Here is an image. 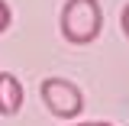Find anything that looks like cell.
I'll return each instance as SVG.
<instances>
[{
  "instance_id": "cell-1",
  "label": "cell",
  "mask_w": 129,
  "mask_h": 126,
  "mask_svg": "<svg viewBox=\"0 0 129 126\" xmlns=\"http://www.w3.org/2000/svg\"><path fill=\"white\" fill-rule=\"evenodd\" d=\"M103 29V10L100 0H64L61 10V36L71 45L94 42Z\"/></svg>"
},
{
  "instance_id": "cell-2",
  "label": "cell",
  "mask_w": 129,
  "mask_h": 126,
  "mask_svg": "<svg viewBox=\"0 0 129 126\" xmlns=\"http://www.w3.org/2000/svg\"><path fill=\"white\" fill-rule=\"evenodd\" d=\"M39 94L45 100V107L55 113V116H61V120H74V116L84 110V94H81V87L74 81L45 78L42 87H39Z\"/></svg>"
},
{
  "instance_id": "cell-3",
  "label": "cell",
  "mask_w": 129,
  "mask_h": 126,
  "mask_svg": "<svg viewBox=\"0 0 129 126\" xmlns=\"http://www.w3.org/2000/svg\"><path fill=\"white\" fill-rule=\"evenodd\" d=\"M23 97H26V94H23L19 78H16V74H10V71H3V74H0V113H3V116L19 113Z\"/></svg>"
},
{
  "instance_id": "cell-4",
  "label": "cell",
  "mask_w": 129,
  "mask_h": 126,
  "mask_svg": "<svg viewBox=\"0 0 129 126\" xmlns=\"http://www.w3.org/2000/svg\"><path fill=\"white\" fill-rule=\"evenodd\" d=\"M10 19H13V13H10V3H7V0H0V32H7Z\"/></svg>"
},
{
  "instance_id": "cell-5",
  "label": "cell",
  "mask_w": 129,
  "mask_h": 126,
  "mask_svg": "<svg viewBox=\"0 0 129 126\" xmlns=\"http://www.w3.org/2000/svg\"><path fill=\"white\" fill-rule=\"evenodd\" d=\"M119 26H123V32H126V39H129V3L123 7V16H119Z\"/></svg>"
},
{
  "instance_id": "cell-6",
  "label": "cell",
  "mask_w": 129,
  "mask_h": 126,
  "mask_svg": "<svg viewBox=\"0 0 129 126\" xmlns=\"http://www.w3.org/2000/svg\"><path fill=\"white\" fill-rule=\"evenodd\" d=\"M78 126H113V123H107V120H94V123H78Z\"/></svg>"
}]
</instances>
